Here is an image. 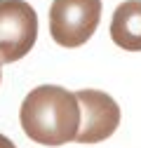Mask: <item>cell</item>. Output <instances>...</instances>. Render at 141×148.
<instances>
[{
  "instance_id": "8992f818",
  "label": "cell",
  "mask_w": 141,
  "mask_h": 148,
  "mask_svg": "<svg viewBox=\"0 0 141 148\" xmlns=\"http://www.w3.org/2000/svg\"><path fill=\"white\" fill-rule=\"evenodd\" d=\"M0 148H16V146H14V143H12L5 134H0Z\"/></svg>"
},
{
  "instance_id": "5b68a950",
  "label": "cell",
  "mask_w": 141,
  "mask_h": 148,
  "mask_svg": "<svg viewBox=\"0 0 141 148\" xmlns=\"http://www.w3.org/2000/svg\"><path fill=\"white\" fill-rule=\"evenodd\" d=\"M111 38L127 52H141V0H125L111 19Z\"/></svg>"
},
{
  "instance_id": "277c9868",
  "label": "cell",
  "mask_w": 141,
  "mask_h": 148,
  "mask_svg": "<svg viewBox=\"0 0 141 148\" xmlns=\"http://www.w3.org/2000/svg\"><path fill=\"white\" fill-rule=\"evenodd\" d=\"M80 106V127L75 141L78 143H99L108 139L120 125V106L118 101L99 89H80L75 92Z\"/></svg>"
},
{
  "instance_id": "6da1fadb",
  "label": "cell",
  "mask_w": 141,
  "mask_h": 148,
  "mask_svg": "<svg viewBox=\"0 0 141 148\" xmlns=\"http://www.w3.org/2000/svg\"><path fill=\"white\" fill-rule=\"evenodd\" d=\"M21 129L28 139L42 146H64L75 141L80 127V106L75 92L59 85H40L31 89L19 110Z\"/></svg>"
},
{
  "instance_id": "3957f363",
  "label": "cell",
  "mask_w": 141,
  "mask_h": 148,
  "mask_svg": "<svg viewBox=\"0 0 141 148\" xmlns=\"http://www.w3.org/2000/svg\"><path fill=\"white\" fill-rule=\"evenodd\" d=\"M38 38V14L26 0H0V61L24 59Z\"/></svg>"
},
{
  "instance_id": "7a4b0ae2",
  "label": "cell",
  "mask_w": 141,
  "mask_h": 148,
  "mask_svg": "<svg viewBox=\"0 0 141 148\" xmlns=\"http://www.w3.org/2000/svg\"><path fill=\"white\" fill-rule=\"evenodd\" d=\"M101 19V0H52L49 33L61 47H80L94 35Z\"/></svg>"
},
{
  "instance_id": "52a82bcc",
  "label": "cell",
  "mask_w": 141,
  "mask_h": 148,
  "mask_svg": "<svg viewBox=\"0 0 141 148\" xmlns=\"http://www.w3.org/2000/svg\"><path fill=\"white\" fill-rule=\"evenodd\" d=\"M0 66H3V61H0Z\"/></svg>"
}]
</instances>
